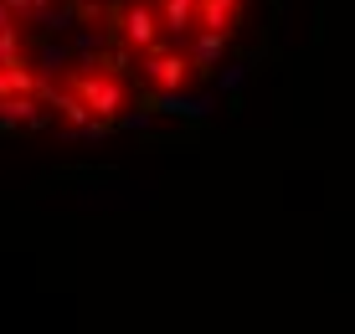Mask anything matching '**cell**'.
Segmentation results:
<instances>
[{"mask_svg": "<svg viewBox=\"0 0 355 334\" xmlns=\"http://www.w3.org/2000/svg\"><path fill=\"white\" fill-rule=\"evenodd\" d=\"M139 67H144V82H150L155 93H180L191 82L196 62L186 52H175V46H150V52H139Z\"/></svg>", "mask_w": 355, "mask_h": 334, "instance_id": "1", "label": "cell"}, {"mask_svg": "<svg viewBox=\"0 0 355 334\" xmlns=\"http://www.w3.org/2000/svg\"><path fill=\"white\" fill-rule=\"evenodd\" d=\"M124 42L134 46V52H150V46L165 42V21H160V6L155 0H134V6L124 10Z\"/></svg>", "mask_w": 355, "mask_h": 334, "instance_id": "2", "label": "cell"}, {"mask_svg": "<svg viewBox=\"0 0 355 334\" xmlns=\"http://www.w3.org/2000/svg\"><path fill=\"white\" fill-rule=\"evenodd\" d=\"M242 6H248V0H196V26H211V31L237 36V26H242Z\"/></svg>", "mask_w": 355, "mask_h": 334, "instance_id": "3", "label": "cell"}, {"mask_svg": "<svg viewBox=\"0 0 355 334\" xmlns=\"http://www.w3.org/2000/svg\"><path fill=\"white\" fill-rule=\"evenodd\" d=\"M191 36H196V42H191V62H196V72H211L216 62H222V52H227L232 36H227V31H211V26H196Z\"/></svg>", "mask_w": 355, "mask_h": 334, "instance_id": "4", "label": "cell"}, {"mask_svg": "<svg viewBox=\"0 0 355 334\" xmlns=\"http://www.w3.org/2000/svg\"><path fill=\"white\" fill-rule=\"evenodd\" d=\"M160 21L170 42H186L196 31V0H160Z\"/></svg>", "mask_w": 355, "mask_h": 334, "instance_id": "5", "label": "cell"}, {"mask_svg": "<svg viewBox=\"0 0 355 334\" xmlns=\"http://www.w3.org/2000/svg\"><path fill=\"white\" fill-rule=\"evenodd\" d=\"M237 82H242V67H237V62H232V67L222 72V88H237Z\"/></svg>", "mask_w": 355, "mask_h": 334, "instance_id": "6", "label": "cell"}]
</instances>
